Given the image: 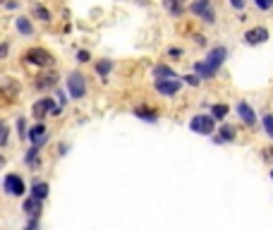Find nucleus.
I'll list each match as a JSON object with an SVG mask.
<instances>
[{
    "mask_svg": "<svg viewBox=\"0 0 273 230\" xmlns=\"http://www.w3.org/2000/svg\"><path fill=\"white\" fill-rule=\"evenodd\" d=\"M67 94L72 99H84L87 96V82H84V74L82 72H72L67 77Z\"/></svg>",
    "mask_w": 273,
    "mask_h": 230,
    "instance_id": "nucleus-1",
    "label": "nucleus"
},
{
    "mask_svg": "<svg viewBox=\"0 0 273 230\" xmlns=\"http://www.w3.org/2000/svg\"><path fill=\"white\" fill-rule=\"evenodd\" d=\"M58 113H60V106H55L53 99H41V101H36L31 106V115L36 120H43L46 115H58Z\"/></svg>",
    "mask_w": 273,
    "mask_h": 230,
    "instance_id": "nucleus-2",
    "label": "nucleus"
},
{
    "mask_svg": "<svg viewBox=\"0 0 273 230\" xmlns=\"http://www.w3.org/2000/svg\"><path fill=\"white\" fill-rule=\"evenodd\" d=\"M24 58H27V63H34L38 67H51L53 65V55L48 51H43V48H31V51L24 53Z\"/></svg>",
    "mask_w": 273,
    "mask_h": 230,
    "instance_id": "nucleus-3",
    "label": "nucleus"
},
{
    "mask_svg": "<svg viewBox=\"0 0 273 230\" xmlns=\"http://www.w3.org/2000/svg\"><path fill=\"white\" fill-rule=\"evenodd\" d=\"M189 10H192L194 15H199L204 22H209V24H213V22H216L213 7H211V0H194V2L189 5Z\"/></svg>",
    "mask_w": 273,
    "mask_h": 230,
    "instance_id": "nucleus-4",
    "label": "nucleus"
},
{
    "mask_svg": "<svg viewBox=\"0 0 273 230\" xmlns=\"http://www.w3.org/2000/svg\"><path fill=\"white\" fill-rule=\"evenodd\" d=\"M213 115H194L189 127L197 132V134H213Z\"/></svg>",
    "mask_w": 273,
    "mask_h": 230,
    "instance_id": "nucleus-5",
    "label": "nucleus"
},
{
    "mask_svg": "<svg viewBox=\"0 0 273 230\" xmlns=\"http://www.w3.org/2000/svg\"><path fill=\"white\" fill-rule=\"evenodd\" d=\"M156 91L161 96H175L180 91V82L175 77H168V79H156Z\"/></svg>",
    "mask_w": 273,
    "mask_h": 230,
    "instance_id": "nucleus-6",
    "label": "nucleus"
},
{
    "mask_svg": "<svg viewBox=\"0 0 273 230\" xmlns=\"http://www.w3.org/2000/svg\"><path fill=\"white\" fill-rule=\"evenodd\" d=\"M5 192L12 197H22L24 195V182L19 175H7L5 177Z\"/></svg>",
    "mask_w": 273,
    "mask_h": 230,
    "instance_id": "nucleus-7",
    "label": "nucleus"
},
{
    "mask_svg": "<svg viewBox=\"0 0 273 230\" xmlns=\"http://www.w3.org/2000/svg\"><path fill=\"white\" fill-rule=\"evenodd\" d=\"M225 58H228V51H225L223 46H218V48H211V51H209V55H206V63H209L213 70L218 72V67L225 63Z\"/></svg>",
    "mask_w": 273,
    "mask_h": 230,
    "instance_id": "nucleus-8",
    "label": "nucleus"
},
{
    "mask_svg": "<svg viewBox=\"0 0 273 230\" xmlns=\"http://www.w3.org/2000/svg\"><path fill=\"white\" fill-rule=\"evenodd\" d=\"M266 38H269V29H264V27L249 29V32L244 34V41H247L249 46H259V43H264Z\"/></svg>",
    "mask_w": 273,
    "mask_h": 230,
    "instance_id": "nucleus-9",
    "label": "nucleus"
},
{
    "mask_svg": "<svg viewBox=\"0 0 273 230\" xmlns=\"http://www.w3.org/2000/svg\"><path fill=\"white\" fill-rule=\"evenodd\" d=\"M17 94H19V84L15 79H10V77H2V79H0V96L12 99V96H17Z\"/></svg>",
    "mask_w": 273,
    "mask_h": 230,
    "instance_id": "nucleus-10",
    "label": "nucleus"
},
{
    "mask_svg": "<svg viewBox=\"0 0 273 230\" xmlns=\"http://www.w3.org/2000/svg\"><path fill=\"white\" fill-rule=\"evenodd\" d=\"M46 139H48V134H46V125H36V127L29 130V142L34 144V146H41Z\"/></svg>",
    "mask_w": 273,
    "mask_h": 230,
    "instance_id": "nucleus-11",
    "label": "nucleus"
},
{
    "mask_svg": "<svg viewBox=\"0 0 273 230\" xmlns=\"http://www.w3.org/2000/svg\"><path fill=\"white\" fill-rule=\"evenodd\" d=\"M237 113H240V118H242L247 125H254L256 123V115H254V110H252V106H249V103L240 101V103H237Z\"/></svg>",
    "mask_w": 273,
    "mask_h": 230,
    "instance_id": "nucleus-12",
    "label": "nucleus"
},
{
    "mask_svg": "<svg viewBox=\"0 0 273 230\" xmlns=\"http://www.w3.org/2000/svg\"><path fill=\"white\" fill-rule=\"evenodd\" d=\"M41 201H43V199H36V197L31 195L22 204V209H24V213H29V216H38V213H41Z\"/></svg>",
    "mask_w": 273,
    "mask_h": 230,
    "instance_id": "nucleus-13",
    "label": "nucleus"
},
{
    "mask_svg": "<svg viewBox=\"0 0 273 230\" xmlns=\"http://www.w3.org/2000/svg\"><path fill=\"white\" fill-rule=\"evenodd\" d=\"M194 70H197V74H199V77H204V79L216 77V70H213V67H211L206 60H204V63H197V65H194Z\"/></svg>",
    "mask_w": 273,
    "mask_h": 230,
    "instance_id": "nucleus-14",
    "label": "nucleus"
},
{
    "mask_svg": "<svg viewBox=\"0 0 273 230\" xmlns=\"http://www.w3.org/2000/svg\"><path fill=\"white\" fill-rule=\"evenodd\" d=\"M55 84H58V74H55V72H48V74H41V79H36V87H38V89L55 87Z\"/></svg>",
    "mask_w": 273,
    "mask_h": 230,
    "instance_id": "nucleus-15",
    "label": "nucleus"
},
{
    "mask_svg": "<svg viewBox=\"0 0 273 230\" xmlns=\"http://www.w3.org/2000/svg\"><path fill=\"white\" fill-rule=\"evenodd\" d=\"M153 77L156 79H168V77H178L173 67H168V65H156L153 67Z\"/></svg>",
    "mask_w": 273,
    "mask_h": 230,
    "instance_id": "nucleus-16",
    "label": "nucleus"
},
{
    "mask_svg": "<svg viewBox=\"0 0 273 230\" xmlns=\"http://www.w3.org/2000/svg\"><path fill=\"white\" fill-rule=\"evenodd\" d=\"M17 32L24 36H34V27L27 17H17Z\"/></svg>",
    "mask_w": 273,
    "mask_h": 230,
    "instance_id": "nucleus-17",
    "label": "nucleus"
},
{
    "mask_svg": "<svg viewBox=\"0 0 273 230\" xmlns=\"http://www.w3.org/2000/svg\"><path fill=\"white\" fill-rule=\"evenodd\" d=\"M218 134H220L218 142H233V139H235V127H233V125H223Z\"/></svg>",
    "mask_w": 273,
    "mask_h": 230,
    "instance_id": "nucleus-18",
    "label": "nucleus"
},
{
    "mask_svg": "<svg viewBox=\"0 0 273 230\" xmlns=\"http://www.w3.org/2000/svg\"><path fill=\"white\" fill-rule=\"evenodd\" d=\"M31 195L36 197V199H46L48 197V185L46 182H34L31 185Z\"/></svg>",
    "mask_w": 273,
    "mask_h": 230,
    "instance_id": "nucleus-19",
    "label": "nucleus"
},
{
    "mask_svg": "<svg viewBox=\"0 0 273 230\" xmlns=\"http://www.w3.org/2000/svg\"><path fill=\"white\" fill-rule=\"evenodd\" d=\"M134 115H137V118H142V120H149V123H156V113H153V110L137 108V110H134Z\"/></svg>",
    "mask_w": 273,
    "mask_h": 230,
    "instance_id": "nucleus-20",
    "label": "nucleus"
},
{
    "mask_svg": "<svg viewBox=\"0 0 273 230\" xmlns=\"http://www.w3.org/2000/svg\"><path fill=\"white\" fill-rule=\"evenodd\" d=\"M211 115H213L216 120H223V118L228 115V106H225V103H216V106L211 108Z\"/></svg>",
    "mask_w": 273,
    "mask_h": 230,
    "instance_id": "nucleus-21",
    "label": "nucleus"
},
{
    "mask_svg": "<svg viewBox=\"0 0 273 230\" xmlns=\"http://www.w3.org/2000/svg\"><path fill=\"white\" fill-rule=\"evenodd\" d=\"M163 5L173 12V15H180V10H182V0H163Z\"/></svg>",
    "mask_w": 273,
    "mask_h": 230,
    "instance_id": "nucleus-22",
    "label": "nucleus"
},
{
    "mask_svg": "<svg viewBox=\"0 0 273 230\" xmlns=\"http://www.w3.org/2000/svg\"><path fill=\"white\" fill-rule=\"evenodd\" d=\"M34 15H36L41 22H51V12H48L46 7H41V5H34Z\"/></svg>",
    "mask_w": 273,
    "mask_h": 230,
    "instance_id": "nucleus-23",
    "label": "nucleus"
},
{
    "mask_svg": "<svg viewBox=\"0 0 273 230\" xmlns=\"http://www.w3.org/2000/svg\"><path fill=\"white\" fill-rule=\"evenodd\" d=\"M96 72H98L101 77H108V72H110V63H108V60H101V63L96 65Z\"/></svg>",
    "mask_w": 273,
    "mask_h": 230,
    "instance_id": "nucleus-24",
    "label": "nucleus"
},
{
    "mask_svg": "<svg viewBox=\"0 0 273 230\" xmlns=\"http://www.w3.org/2000/svg\"><path fill=\"white\" fill-rule=\"evenodd\" d=\"M7 134H10V130H7V125H5V123H2V120H0V146H5V144H7V139H10Z\"/></svg>",
    "mask_w": 273,
    "mask_h": 230,
    "instance_id": "nucleus-25",
    "label": "nucleus"
},
{
    "mask_svg": "<svg viewBox=\"0 0 273 230\" xmlns=\"http://www.w3.org/2000/svg\"><path fill=\"white\" fill-rule=\"evenodd\" d=\"M36 159H38V146H34V144H31V149L27 151V163L31 165V163H36Z\"/></svg>",
    "mask_w": 273,
    "mask_h": 230,
    "instance_id": "nucleus-26",
    "label": "nucleus"
},
{
    "mask_svg": "<svg viewBox=\"0 0 273 230\" xmlns=\"http://www.w3.org/2000/svg\"><path fill=\"white\" fill-rule=\"evenodd\" d=\"M264 130L269 137H273V115H264Z\"/></svg>",
    "mask_w": 273,
    "mask_h": 230,
    "instance_id": "nucleus-27",
    "label": "nucleus"
},
{
    "mask_svg": "<svg viewBox=\"0 0 273 230\" xmlns=\"http://www.w3.org/2000/svg\"><path fill=\"white\" fill-rule=\"evenodd\" d=\"M256 7H259V10H271L273 0H256Z\"/></svg>",
    "mask_w": 273,
    "mask_h": 230,
    "instance_id": "nucleus-28",
    "label": "nucleus"
},
{
    "mask_svg": "<svg viewBox=\"0 0 273 230\" xmlns=\"http://www.w3.org/2000/svg\"><path fill=\"white\" fill-rule=\"evenodd\" d=\"M184 82H187V84H192V87H197V84H199V74H187V77H184Z\"/></svg>",
    "mask_w": 273,
    "mask_h": 230,
    "instance_id": "nucleus-29",
    "label": "nucleus"
},
{
    "mask_svg": "<svg viewBox=\"0 0 273 230\" xmlns=\"http://www.w3.org/2000/svg\"><path fill=\"white\" fill-rule=\"evenodd\" d=\"M17 127H19V137H29V132H27V125H24V120H19Z\"/></svg>",
    "mask_w": 273,
    "mask_h": 230,
    "instance_id": "nucleus-30",
    "label": "nucleus"
},
{
    "mask_svg": "<svg viewBox=\"0 0 273 230\" xmlns=\"http://www.w3.org/2000/svg\"><path fill=\"white\" fill-rule=\"evenodd\" d=\"M7 51H10V43H0V60L7 58Z\"/></svg>",
    "mask_w": 273,
    "mask_h": 230,
    "instance_id": "nucleus-31",
    "label": "nucleus"
},
{
    "mask_svg": "<svg viewBox=\"0 0 273 230\" xmlns=\"http://www.w3.org/2000/svg\"><path fill=\"white\" fill-rule=\"evenodd\" d=\"M89 58H91V55L87 53V51H79V53H77V60H79V63H87Z\"/></svg>",
    "mask_w": 273,
    "mask_h": 230,
    "instance_id": "nucleus-32",
    "label": "nucleus"
},
{
    "mask_svg": "<svg viewBox=\"0 0 273 230\" xmlns=\"http://www.w3.org/2000/svg\"><path fill=\"white\" fill-rule=\"evenodd\" d=\"M230 5H233L235 10H242V7H244V0H230Z\"/></svg>",
    "mask_w": 273,
    "mask_h": 230,
    "instance_id": "nucleus-33",
    "label": "nucleus"
},
{
    "mask_svg": "<svg viewBox=\"0 0 273 230\" xmlns=\"http://www.w3.org/2000/svg\"><path fill=\"white\" fill-rule=\"evenodd\" d=\"M5 5H7V7H10V10H15V7H19V0H7V2H5Z\"/></svg>",
    "mask_w": 273,
    "mask_h": 230,
    "instance_id": "nucleus-34",
    "label": "nucleus"
},
{
    "mask_svg": "<svg viewBox=\"0 0 273 230\" xmlns=\"http://www.w3.org/2000/svg\"><path fill=\"white\" fill-rule=\"evenodd\" d=\"M27 228H29V230H36L38 228V221H36V218H34V221H29V226H27Z\"/></svg>",
    "mask_w": 273,
    "mask_h": 230,
    "instance_id": "nucleus-35",
    "label": "nucleus"
},
{
    "mask_svg": "<svg viewBox=\"0 0 273 230\" xmlns=\"http://www.w3.org/2000/svg\"><path fill=\"white\" fill-rule=\"evenodd\" d=\"M2 163H5V159H2V156H0V168H2Z\"/></svg>",
    "mask_w": 273,
    "mask_h": 230,
    "instance_id": "nucleus-36",
    "label": "nucleus"
},
{
    "mask_svg": "<svg viewBox=\"0 0 273 230\" xmlns=\"http://www.w3.org/2000/svg\"><path fill=\"white\" fill-rule=\"evenodd\" d=\"M271 177H273V170H271Z\"/></svg>",
    "mask_w": 273,
    "mask_h": 230,
    "instance_id": "nucleus-37",
    "label": "nucleus"
}]
</instances>
